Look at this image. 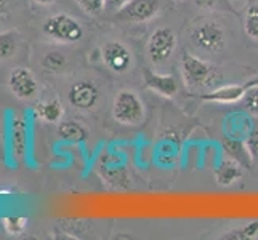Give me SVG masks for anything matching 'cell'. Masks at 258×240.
<instances>
[{
    "label": "cell",
    "mask_w": 258,
    "mask_h": 240,
    "mask_svg": "<svg viewBox=\"0 0 258 240\" xmlns=\"http://www.w3.org/2000/svg\"><path fill=\"white\" fill-rule=\"evenodd\" d=\"M183 48L215 63L233 58L244 37L229 12H196L181 26ZM245 43V42H244Z\"/></svg>",
    "instance_id": "6da1fadb"
},
{
    "label": "cell",
    "mask_w": 258,
    "mask_h": 240,
    "mask_svg": "<svg viewBox=\"0 0 258 240\" xmlns=\"http://www.w3.org/2000/svg\"><path fill=\"white\" fill-rule=\"evenodd\" d=\"M181 26L167 18H159L154 21L143 39V66L161 72H173L183 51Z\"/></svg>",
    "instance_id": "7a4b0ae2"
},
{
    "label": "cell",
    "mask_w": 258,
    "mask_h": 240,
    "mask_svg": "<svg viewBox=\"0 0 258 240\" xmlns=\"http://www.w3.org/2000/svg\"><path fill=\"white\" fill-rule=\"evenodd\" d=\"M98 59L101 67L109 75L122 80H130L141 77V55L135 43L127 34L120 31H111L103 34L98 40Z\"/></svg>",
    "instance_id": "3957f363"
},
{
    "label": "cell",
    "mask_w": 258,
    "mask_h": 240,
    "mask_svg": "<svg viewBox=\"0 0 258 240\" xmlns=\"http://www.w3.org/2000/svg\"><path fill=\"white\" fill-rule=\"evenodd\" d=\"M178 75L184 90L196 96L215 90L225 84V74L220 63L202 58L184 48L178 61Z\"/></svg>",
    "instance_id": "277c9868"
},
{
    "label": "cell",
    "mask_w": 258,
    "mask_h": 240,
    "mask_svg": "<svg viewBox=\"0 0 258 240\" xmlns=\"http://www.w3.org/2000/svg\"><path fill=\"white\" fill-rule=\"evenodd\" d=\"M64 96L71 109L81 114H93L106 101V88L101 77L82 72L68 82Z\"/></svg>",
    "instance_id": "5b68a950"
},
{
    "label": "cell",
    "mask_w": 258,
    "mask_h": 240,
    "mask_svg": "<svg viewBox=\"0 0 258 240\" xmlns=\"http://www.w3.org/2000/svg\"><path fill=\"white\" fill-rule=\"evenodd\" d=\"M109 111L114 123L122 128H140L148 119V104L133 85H122L112 93Z\"/></svg>",
    "instance_id": "8992f818"
},
{
    "label": "cell",
    "mask_w": 258,
    "mask_h": 240,
    "mask_svg": "<svg viewBox=\"0 0 258 240\" xmlns=\"http://www.w3.org/2000/svg\"><path fill=\"white\" fill-rule=\"evenodd\" d=\"M40 32L48 43L76 47L87 37V26L77 16L68 12H56L45 16L40 23Z\"/></svg>",
    "instance_id": "52a82bcc"
},
{
    "label": "cell",
    "mask_w": 258,
    "mask_h": 240,
    "mask_svg": "<svg viewBox=\"0 0 258 240\" xmlns=\"http://www.w3.org/2000/svg\"><path fill=\"white\" fill-rule=\"evenodd\" d=\"M172 0H128L111 18L117 26L140 28L157 21L167 12Z\"/></svg>",
    "instance_id": "ba28073f"
},
{
    "label": "cell",
    "mask_w": 258,
    "mask_h": 240,
    "mask_svg": "<svg viewBox=\"0 0 258 240\" xmlns=\"http://www.w3.org/2000/svg\"><path fill=\"white\" fill-rule=\"evenodd\" d=\"M76 67V58L69 51V47L55 45L43 48L39 55V69L50 75H64Z\"/></svg>",
    "instance_id": "9c48e42d"
},
{
    "label": "cell",
    "mask_w": 258,
    "mask_h": 240,
    "mask_svg": "<svg viewBox=\"0 0 258 240\" xmlns=\"http://www.w3.org/2000/svg\"><path fill=\"white\" fill-rule=\"evenodd\" d=\"M255 85H258V75L241 80V82L223 84L217 87L215 90L199 95L198 98L204 103H212V104H220V106H234L241 101L242 96Z\"/></svg>",
    "instance_id": "30bf717a"
},
{
    "label": "cell",
    "mask_w": 258,
    "mask_h": 240,
    "mask_svg": "<svg viewBox=\"0 0 258 240\" xmlns=\"http://www.w3.org/2000/svg\"><path fill=\"white\" fill-rule=\"evenodd\" d=\"M141 82L148 90L164 98L176 96L183 87L180 75H175V72H161L148 66L141 67Z\"/></svg>",
    "instance_id": "8fae6325"
},
{
    "label": "cell",
    "mask_w": 258,
    "mask_h": 240,
    "mask_svg": "<svg viewBox=\"0 0 258 240\" xmlns=\"http://www.w3.org/2000/svg\"><path fill=\"white\" fill-rule=\"evenodd\" d=\"M7 85L15 98L21 101L35 100L39 95V82L37 77L29 67L16 66L10 70L7 77Z\"/></svg>",
    "instance_id": "7c38bea8"
},
{
    "label": "cell",
    "mask_w": 258,
    "mask_h": 240,
    "mask_svg": "<svg viewBox=\"0 0 258 240\" xmlns=\"http://www.w3.org/2000/svg\"><path fill=\"white\" fill-rule=\"evenodd\" d=\"M236 15L244 42L258 50V0H242Z\"/></svg>",
    "instance_id": "4fadbf2b"
},
{
    "label": "cell",
    "mask_w": 258,
    "mask_h": 240,
    "mask_svg": "<svg viewBox=\"0 0 258 240\" xmlns=\"http://www.w3.org/2000/svg\"><path fill=\"white\" fill-rule=\"evenodd\" d=\"M8 143L15 160L26 158L29 149V123L23 114H13L8 125Z\"/></svg>",
    "instance_id": "5bb4252c"
},
{
    "label": "cell",
    "mask_w": 258,
    "mask_h": 240,
    "mask_svg": "<svg viewBox=\"0 0 258 240\" xmlns=\"http://www.w3.org/2000/svg\"><path fill=\"white\" fill-rule=\"evenodd\" d=\"M244 176V165L239 160L226 155L225 158H221V162L215 168V180L218 186H234L242 180Z\"/></svg>",
    "instance_id": "9a60e30c"
},
{
    "label": "cell",
    "mask_w": 258,
    "mask_h": 240,
    "mask_svg": "<svg viewBox=\"0 0 258 240\" xmlns=\"http://www.w3.org/2000/svg\"><path fill=\"white\" fill-rule=\"evenodd\" d=\"M59 138L69 144H84L90 136L88 127L79 119H63L58 123Z\"/></svg>",
    "instance_id": "2e32d148"
},
{
    "label": "cell",
    "mask_w": 258,
    "mask_h": 240,
    "mask_svg": "<svg viewBox=\"0 0 258 240\" xmlns=\"http://www.w3.org/2000/svg\"><path fill=\"white\" fill-rule=\"evenodd\" d=\"M34 114L39 120L45 123H59L64 119V106L59 98L48 96L37 101L34 106Z\"/></svg>",
    "instance_id": "e0dca14e"
},
{
    "label": "cell",
    "mask_w": 258,
    "mask_h": 240,
    "mask_svg": "<svg viewBox=\"0 0 258 240\" xmlns=\"http://www.w3.org/2000/svg\"><path fill=\"white\" fill-rule=\"evenodd\" d=\"M21 48V35L16 28L0 31V63L12 61Z\"/></svg>",
    "instance_id": "ac0fdd59"
},
{
    "label": "cell",
    "mask_w": 258,
    "mask_h": 240,
    "mask_svg": "<svg viewBox=\"0 0 258 240\" xmlns=\"http://www.w3.org/2000/svg\"><path fill=\"white\" fill-rule=\"evenodd\" d=\"M98 172L101 173L103 180L114 186V188H128L130 186V178L125 172V168L115 162H101V165L98 167Z\"/></svg>",
    "instance_id": "d6986e66"
},
{
    "label": "cell",
    "mask_w": 258,
    "mask_h": 240,
    "mask_svg": "<svg viewBox=\"0 0 258 240\" xmlns=\"http://www.w3.org/2000/svg\"><path fill=\"white\" fill-rule=\"evenodd\" d=\"M24 12V0H0V31L15 28Z\"/></svg>",
    "instance_id": "ffe728a7"
},
{
    "label": "cell",
    "mask_w": 258,
    "mask_h": 240,
    "mask_svg": "<svg viewBox=\"0 0 258 240\" xmlns=\"http://www.w3.org/2000/svg\"><path fill=\"white\" fill-rule=\"evenodd\" d=\"M256 237H258V221H248V223H244L241 226L231 227L220 235V238H226V240H252Z\"/></svg>",
    "instance_id": "44dd1931"
},
{
    "label": "cell",
    "mask_w": 258,
    "mask_h": 240,
    "mask_svg": "<svg viewBox=\"0 0 258 240\" xmlns=\"http://www.w3.org/2000/svg\"><path fill=\"white\" fill-rule=\"evenodd\" d=\"M237 109L242 114H245L247 117L258 120V85L252 87L242 96V100L237 103Z\"/></svg>",
    "instance_id": "7402d4cb"
},
{
    "label": "cell",
    "mask_w": 258,
    "mask_h": 240,
    "mask_svg": "<svg viewBox=\"0 0 258 240\" xmlns=\"http://www.w3.org/2000/svg\"><path fill=\"white\" fill-rule=\"evenodd\" d=\"M196 12H229L236 13L231 0H191Z\"/></svg>",
    "instance_id": "603a6c76"
},
{
    "label": "cell",
    "mask_w": 258,
    "mask_h": 240,
    "mask_svg": "<svg viewBox=\"0 0 258 240\" xmlns=\"http://www.w3.org/2000/svg\"><path fill=\"white\" fill-rule=\"evenodd\" d=\"M244 146L248 155V162L253 170H258V127H250L244 136Z\"/></svg>",
    "instance_id": "cb8c5ba5"
},
{
    "label": "cell",
    "mask_w": 258,
    "mask_h": 240,
    "mask_svg": "<svg viewBox=\"0 0 258 240\" xmlns=\"http://www.w3.org/2000/svg\"><path fill=\"white\" fill-rule=\"evenodd\" d=\"M74 4L88 18H101L106 15V0H74Z\"/></svg>",
    "instance_id": "d4e9b609"
},
{
    "label": "cell",
    "mask_w": 258,
    "mask_h": 240,
    "mask_svg": "<svg viewBox=\"0 0 258 240\" xmlns=\"http://www.w3.org/2000/svg\"><path fill=\"white\" fill-rule=\"evenodd\" d=\"M5 227L10 234H20L26 227V219L23 218H8L5 219Z\"/></svg>",
    "instance_id": "484cf974"
},
{
    "label": "cell",
    "mask_w": 258,
    "mask_h": 240,
    "mask_svg": "<svg viewBox=\"0 0 258 240\" xmlns=\"http://www.w3.org/2000/svg\"><path fill=\"white\" fill-rule=\"evenodd\" d=\"M127 2L128 0H106V15L112 16L115 12H119Z\"/></svg>",
    "instance_id": "4316f807"
},
{
    "label": "cell",
    "mask_w": 258,
    "mask_h": 240,
    "mask_svg": "<svg viewBox=\"0 0 258 240\" xmlns=\"http://www.w3.org/2000/svg\"><path fill=\"white\" fill-rule=\"evenodd\" d=\"M31 4L39 8H53L58 4V0H31Z\"/></svg>",
    "instance_id": "83f0119b"
},
{
    "label": "cell",
    "mask_w": 258,
    "mask_h": 240,
    "mask_svg": "<svg viewBox=\"0 0 258 240\" xmlns=\"http://www.w3.org/2000/svg\"><path fill=\"white\" fill-rule=\"evenodd\" d=\"M186 0H172V4H183Z\"/></svg>",
    "instance_id": "f1b7e54d"
},
{
    "label": "cell",
    "mask_w": 258,
    "mask_h": 240,
    "mask_svg": "<svg viewBox=\"0 0 258 240\" xmlns=\"http://www.w3.org/2000/svg\"><path fill=\"white\" fill-rule=\"evenodd\" d=\"M242 0H231V4H241Z\"/></svg>",
    "instance_id": "f546056e"
}]
</instances>
